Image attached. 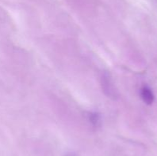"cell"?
I'll return each instance as SVG.
<instances>
[{
	"mask_svg": "<svg viewBox=\"0 0 157 156\" xmlns=\"http://www.w3.org/2000/svg\"><path fill=\"white\" fill-rule=\"evenodd\" d=\"M101 86H102V89L107 96H110V97H114L116 96L114 85H113L111 78L108 73H104L101 76Z\"/></svg>",
	"mask_w": 157,
	"mask_h": 156,
	"instance_id": "cell-1",
	"label": "cell"
},
{
	"mask_svg": "<svg viewBox=\"0 0 157 156\" xmlns=\"http://www.w3.org/2000/svg\"><path fill=\"white\" fill-rule=\"evenodd\" d=\"M87 118H88V121L91 123V125L94 127L97 128L99 127L101 124V117L100 116L99 113H96V112H91L89 113L87 115Z\"/></svg>",
	"mask_w": 157,
	"mask_h": 156,
	"instance_id": "cell-3",
	"label": "cell"
},
{
	"mask_svg": "<svg viewBox=\"0 0 157 156\" xmlns=\"http://www.w3.org/2000/svg\"><path fill=\"white\" fill-rule=\"evenodd\" d=\"M141 97H142L143 100L146 102L147 104H151L153 102L154 99V96L153 94V92L151 91L150 88L147 87H144L141 89L140 91Z\"/></svg>",
	"mask_w": 157,
	"mask_h": 156,
	"instance_id": "cell-2",
	"label": "cell"
},
{
	"mask_svg": "<svg viewBox=\"0 0 157 156\" xmlns=\"http://www.w3.org/2000/svg\"><path fill=\"white\" fill-rule=\"evenodd\" d=\"M64 156H78V155L75 152H67L64 154Z\"/></svg>",
	"mask_w": 157,
	"mask_h": 156,
	"instance_id": "cell-4",
	"label": "cell"
}]
</instances>
